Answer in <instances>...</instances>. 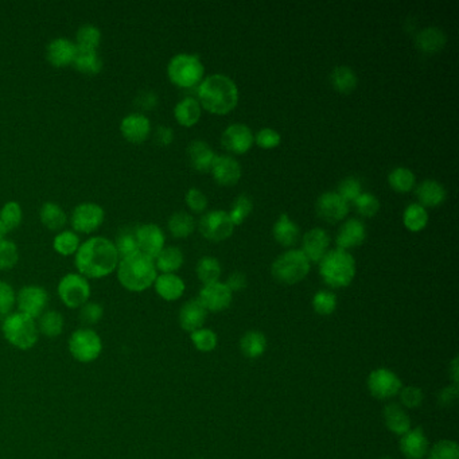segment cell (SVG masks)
Listing matches in <instances>:
<instances>
[{
    "mask_svg": "<svg viewBox=\"0 0 459 459\" xmlns=\"http://www.w3.org/2000/svg\"><path fill=\"white\" fill-rule=\"evenodd\" d=\"M356 260L348 251L330 249L320 261V273L323 282L331 289L348 287L356 276Z\"/></svg>",
    "mask_w": 459,
    "mask_h": 459,
    "instance_id": "277c9868",
    "label": "cell"
},
{
    "mask_svg": "<svg viewBox=\"0 0 459 459\" xmlns=\"http://www.w3.org/2000/svg\"><path fill=\"white\" fill-rule=\"evenodd\" d=\"M201 108L213 115H228L238 104L236 83L225 74H212L205 77L197 89Z\"/></svg>",
    "mask_w": 459,
    "mask_h": 459,
    "instance_id": "7a4b0ae2",
    "label": "cell"
},
{
    "mask_svg": "<svg viewBox=\"0 0 459 459\" xmlns=\"http://www.w3.org/2000/svg\"><path fill=\"white\" fill-rule=\"evenodd\" d=\"M156 271L175 273L185 263L184 252L178 247H165L162 252L153 259Z\"/></svg>",
    "mask_w": 459,
    "mask_h": 459,
    "instance_id": "836d02e7",
    "label": "cell"
},
{
    "mask_svg": "<svg viewBox=\"0 0 459 459\" xmlns=\"http://www.w3.org/2000/svg\"><path fill=\"white\" fill-rule=\"evenodd\" d=\"M153 287H155L156 294L163 301H167V302L178 301L184 295L185 289H186L182 278H179L175 273L158 275L153 282Z\"/></svg>",
    "mask_w": 459,
    "mask_h": 459,
    "instance_id": "cb8c5ba5",
    "label": "cell"
},
{
    "mask_svg": "<svg viewBox=\"0 0 459 459\" xmlns=\"http://www.w3.org/2000/svg\"><path fill=\"white\" fill-rule=\"evenodd\" d=\"M23 220L22 206L17 201H8L0 209V221L4 224L8 232L15 231Z\"/></svg>",
    "mask_w": 459,
    "mask_h": 459,
    "instance_id": "ee69618b",
    "label": "cell"
},
{
    "mask_svg": "<svg viewBox=\"0 0 459 459\" xmlns=\"http://www.w3.org/2000/svg\"><path fill=\"white\" fill-rule=\"evenodd\" d=\"M336 193L340 196L341 198H343L348 204L355 203L358 197L362 194V184L356 177H348V178L342 179L338 184Z\"/></svg>",
    "mask_w": 459,
    "mask_h": 459,
    "instance_id": "681fc988",
    "label": "cell"
},
{
    "mask_svg": "<svg viewBox=\"0 0 459 459\" xmlns=\"http://www.w3.org/2000/svg\"><path fill=\"white\" fill-rule=\"evenodd\" d=\"M7 233H8L7 228L4 226V224H3V222L0 221V241H3V240L6 238Z\"/></svg>",
    "mask_w": 459,
    "mask_h": 459,
    "instance_id": "03108f58",
    "label": "cell"
},
{
    "mask_svg": "<svg viewBox=\"0 0 459 459\" xmlns=\"http://www.w3.org/2000/svg\"><path fill=\"white\" fill-rule=\"evenodd\" d=\"M115 248L119 254L120 259L132 255L139 251L137 248V238H135V231L130 229H123L119 235L116 236V240L114 241Z\"/></svg>",
    "mask_w": 459,
    "mask_h": 459,
    "instance_id": "c3c4849f",
    "label": "cell"
},
{
    "mask_svg": "<svg viewBox=\"0 0 459 459\" xmlns=\"http://www.w3.org/2000/svg\"><path fill=\"white\" fill-rule=\"evenodd\" d=\"M384 422L393 434L403 437L411 428V419L400 404L391 403L384 409Z\"/></svg>",
    "mask_w": 459,
    "mask_h": 459,
    "instance_id": "d6a6232c",
    "label": "cell"
},
{
    "mask_svg": "<svg viewBox=\"0 0 459 459\" xmlns=\"http://www.w3.org/2000/svg\"><path fill=\"white\" fill-rule=\"evenodd\" d=\"M116 273L120 285L131 292H143L150 289L158 276L153 257L140 251L120 259Z\"/></svg>",
    "mask_w": 459,
    "mask_h": 459,
    "instance_id": "3957f363",
    "label": "cell"
},
{
    "mask_svg": "<svg viewBox=\"0 0 459 459\" xmlns=\"http://www.w3.org/2000/svg\"><path fill=\"white\" fill-rule=\"evenodd\" d=\"M38 331L39 334L48 337V338H55L62 334L65 320L60 311L55 310H46L39 318H38Z\"/></svg>",
    "mask_w": 459,
    "mask_h": 459,
    "instance_id": "d590c367",
    "label": "cell"
},
{
    "mask_svg": "<svg viewBox=\"0 0 459 459\" xmlns=\"http://www.w3.org/2000/svg\"><path fill=\"white\" fill-rule=\"evenodd\" d=\"M159 99L158 95L151 90H144L137 97V105L139 108L144 109V111H151L155 109V107L158 105Z\"/></svg>",
    "mask_w": 459,
    "mask_h": 459,
    "instance_id": "91938a15",
    "label": "cell"
},
{
    "mask_svg": "<svg viewBox=\"0 0 459 459\" xmlns=\"http://www.w3.org/2000/svg\"><path fill=\"white\" fill-rule=\"evenodd\" d=\"M1 333L6 341L19 350H30L39 338L35 320L19 311L4 317L1 323Z\"/></svg>",
    "mask_w": 459,
    "mask_h": 459,
    "instance_id": "5b68a950",
    "label": "cell"
},
{
    "mask_svg": "<svg viewBox=\"0 0 459 459\" xmlns=\"http://www.w3.org/2000/svg\"><path fill=\"white\" fill-rule=\"evenodd\" d=\"M187 156L191 167L198 172L205 174V172H210L217 155L204 140H194L187 147Z\"/></svg>",
    "mask_w": 459,
    "mask_h": 459,
    "instance_id": "603a6c76",
    "label": "cell"
},
{
    "mask_svg": "<svg viewBox=\"0 0 459 459\" xmlns=\"http://www.w3.org/2000/svg\"><path fill=\"white\" fill-rule=\"evenodd\" d=\"M221 144L229 153L244 155L255 144V137L248 125L242 123H235L228 125L222 132Z\"/></svg>",
    "mask_w": 459,
    "mask_h": 459,
    "instance_id": "4fadbf2b",
    "label": "cell"
},
{
    "mask_svg": "<svg viewBox=\"0 0 459 459\" xmlns=\"http://www.w3.org/2000/svg\"><path fill=\"white\" fill-rule=\"evenodd\" d=\"M453 377H454V383H458V358L454 359L453 362Z\"/></svg>",
    "mask_w": 459,
    "mask_h": 459,
    "instance_id": "e7e4bbea",
    "label": "cell"
},
{
    "mask_svg": "<svg viewBox=\"0 0 459 459\" xmlns=\"http://www.w3.org/2000/svg\"><path fill=\"white\" fill-rule=\"evenodd\" d=\"M204 64L198 54H177L167 65V77L171 84L182 89L200 85L204 80Z\"/></svg>",
    "mask_w": 459,
    "mask_h": 459,
    "instance_id": "8992f818",
    "label": "cell"
},
{
    "mask_svg": "<svg viewBox=\"0 0 459 459\" xmlns=\"http://www.w3.org/2000/svg\"><path fill=\"white\" fill-rule=\"evenodd\" d=\"M240 349L245 357H260L267 349V338L260 331H248L240 341Z\"/></svg>",
    "mask_w": 459,
    "mask_h": 459,
    "instance_id": "f35d334b",
    "label": "cell"
},
{
    "mask_svg": "<svg viewBox=\"0 0 459 459\" xmlns=\"http://www.w3.org/2000/svg\"><path fill=\"white\" fill-rule=\"evenodd\" d=\"M17 305V294L13 286L0 280V317H7Z\"/></svg>",
    "mask_w": 459,
    "mask_h": 459,
    "instance_id": "f5cc1de1",
    "label": "cell"
},
{
    "mask_svg": "<svg viewBox=\"0 0 459 459\" xmlns=\"http://www.w3.org/2000/svg\"><path fill=\"white\" fill-rule=\"evenodd\" d=\"M210 172L220 186L232 187L241 179V166L233 156L217 155Z\"/></svg>",
    "mask_w": 459,
    "mask_h": 459,
    "instance_id": "d6986e66",
    "label": "cell"
},
{
    "mask_svg": "<svg viewBox=\"0 0 459 459\" xmlns=\"http://www.w3.org/2000/svg\"><path fill=\"white\" fill-rule=\"evenodd\" d=\"M206 315L207 311L200 303L198 299L189 301L179 311V324L185 331L193 333L196 330L203 329L206 321Z\"/></svg>",
    "mask_w": 459,
    "mask_h": 459,
    "instance_id": "4316f807",
    "label": "cell"
},
{
    "mask_svg": "<svg viewBox=\"0 0 459 459\" xmlns=\"http://www.w3.org/2000/svg\"><path fill=\"white\" fill-rule=\"evenodd\" d=\"M137 248L142 254L155 259L162 252L166 238L162 228L156 224H143L135 229Z\"/></svg>",
    "mask_w": 459,
    "mask_h": 459,
    "instance_id": "2e32d148",
    "label": "cell"
},
{
    "mask_svg": "<svg viewBox=\"0 0 459 459\" xmlns=\"http://www.w3.org/2000/svg\"><path fill=\"white\" fill-rule=\"evenodd\" d=\"M415 196L419 201V205L423 207H438L444 204L447 200V191L441 182L435 179H425L422 184H419Z\"/></svg>",
    "mask_w": 459,
    "mask_h": 459,
    "instance_id": "d4e9b609",
    "label": "cell"
},
{
    "mask_svg": "<svg viewBox=\"0 0 459 459\" xmlns=\"http://www.w3.org/2000/svg\"><path fill=\"white\" fill-rule=\"evenodd\" d=\"M247 283H248V280H247V276L244 273H233L229 275L225 285L228 286V289H231L232 292H236V291L245 289Z\"/></svg>",
    "mask_w": 459,
    "mask_h": 459,
    "instance_id": "6125c7cd",
    "label": "cell"
},
{
    "mask_svg": "<svg viewBox=\"0 0 459 459\" xmlns=\"http://www.w3.org/2000/svg\"><path fill=\"white\" fill-rule=\"evenodd\" d=\"M329 80L331 88L342 95H349L355 92L357 88L358 78L356 71L345 65L333 69Z\"/></svg>",
    "mask_w": 459,
    "mask_h": 459,
    "instance_id": "1f68e13d",
    "label": "cell"
},
{
    "mask_svg": "<svg viewBox=\"0 0 459 459\" xmlns=\"http://www.w3.org/2000/svg\"><path fill=\"white\" fill-rule=\"evenodd\" d=\"M402 404L407 409H416L423 403V392L416 387H407L400 390Z\"/></svg>",
    "mask_w": 459,
    "mask_h": 459,
    "instance_id": "680465c9",
    "label": "cell"
},
{
    "mask_svg": "<svg viewBox=\"0 0 459 459\" xmlns=\"http://www.w3.org/2000/svg\"><path fill=\"white\" fill-rule=\"evenodd\" d=\"M81 245L80 236L73 231H61L53 240L54 251L61 256H74Z\"/></svg>",
    "mask_w": 459,
    "mask_h": 459,
    "instance_id": "60d3db41",
    "label": "cell"
},
{
    "mask_svg": "<svg viewBox=\"0 0 459 459\" xmlns=\"http://www.w3.org/2000/svg\"><path fill=\"white\" fill-rule=\"evenodd\" d=\"M330 238L321 228H314L308 231L302 238V252L305 254L310 263H320L323 256L329 252Z\"/></svg>",
    "mask_w": 459,
    "mask_h": 459,
    "instance_id": "44dd1931",
    "label": "cell"
},
{
    "mask_svg": "<svg viewBox=\"0 0 459 459\" xmlns=\"http://www.w3.org/2000/svg\"><path fill=\"white\" fill-rule=\"evenodd\" d=\"M282 142V137L278 131H275L273 128L266 127L261 128L255 137V143L263 150H273L276 149Z\"/></svg>",
    "mask_w": 459,
    "mask_h": 459,
    "instance_id": "11a10c76",
    "label": "cell"
},
{
    "mask_svg": "<svg viewBox=\"0 0 459 459\" xmlns=\"http://www.w3.org/2000/svg\"><path fill=\"white\" fill-rule=\"evenodd\" d=\"M203 115V108L200 102L194 97H185L184 100L177 102L174 108V118L182 127H194Z\"/></svg>",
    "mask_w": 459,
    "mask_h": 459,
    "instance_id": "83f0119b",
    "label": "cell"
},
{
    "mask_svg": "<svg viewBox=\"0 0 459 459\" xmlns=\"http://www.w3.org/2000/svg\"><path fill=\"white\" fill-rule=\"evenodd\" d=\"M403 224L409 232L418 233L425 229L428 224L427 209L419 204H409L403 213Z\"/></svg>",
    "mask_w": 459,
    "mask_h": 459,
    "instance_id": "8d00e7d4",
    "label": "cell"
},
{
    "mask_svg": "<svg viewBox=\"0 0 459 459\" xmlns=\"http://www.w3.org/2000/svg\"><path fill=\"white\" fill-rule=\"evenodd\" d=\"M49 302V292L41 286L30 285L18 291V311L33 320H38L48 310Z\"/></svg>",
    "mask_w": 459,
    "mask_h": 459,
    "instance_id": "7c38bea8",
    "label": "cell"
},
{
    "mask_svg": "<svg viewBox=\"0 0 459 459\" xmlns=\"http://www.w3.org/2000/svg\"><path fill=\"white\" fill-rule=\"evenodd\" d=\"M313 307L320 315H330L337 308V296L334 292L327 289L318 291L313 298Z\"/></svg>",
    "mask_w": 459,
    "mask_h": 459,
    "instance_id": "bcb514c9",
    "label": "cell"
},
{
    "mask_svg": "<svg viewBox=\"0 0 459 459\" xmlns=\"http://www.w3.org/2000/svg\"><path fill=\"white\" fill-rule=\"evenodd\" d=\"M358 214L365 219H372L380 210V201L372 193H364L355 201Z\"/></svg>",
    "mask_w": 459,
    "mask_h": 459,
    "instance_id": "f907efd6",
    "label": "cell"
},
{
    "mask_svg": "<svg viewBox=\"0 0 459 459\" xmlns=\"http://www.w3.org/2000/svg\"><path fill=\"white\" fill-rule=\"evenodd\" d=\"M458 399V388L457 385L454 387H448V388H444L441 395H439V402L442 406H453Z\"/></svg>",
    "mask_w": 459,
    "mask_h": 459,
    "instance_id": "be15d7a7",
    "label": "cell"
},
{
    "mask_svg": "<svg viewBox=\"0 0 459 459\" xmlns=\"http://www.w3.org/2000/svg\"><path fill=\"white\" fill-rule=\"evenodd\" d=\"M57 292L61 302L68 308H80L89 302L92 289L89 280L78 273H67L61 278Z\"/></svg>",
    "mask_w": 459,
    "mask_h": 459,
    "instance_id": "9c48e42d",
    "label": "cell"
},
{
    "mask_svg": "<svg viewBox=\"0 0 459 459\" xmlns=\"http://www.w3.org/2000/svg\"><path fill=\"white\" fill-rule=\"evenodd\" d=\"M196 273H197L198 279L204 283L205 286L212 285V283L219 282V279L221 276V264L213 256H204L197 263Z\"/></svg>",
    "mask_w": 459,
    "mask_h": 459,
    "instance_id": "ab89813d",
    "label": "cell"
},
{
    "mask_svg": "<svg viewBox=\"0 0 459 459\" xmlns=\"http://www.w3.org/2000/svg\"><path fill=\"white\" fill-rule=\"evenodd\" d=\"M120 256L114 241L102 236L81 242L74 255V266L86 279H102L116 271Z\"/></svg>",
    "mask_w": 459,
    "mask_h": 459,
    "instance_id": "6da1fadb",
    "label": "cell"
},
{
    "mask_svg": "<svg viewBox=\"0 0 459 459\" xmlns=\"http://www.w3.org/2000/svg\"><path fill=\"white\" fill-rule=\"evenodd\" d=\"M39 220L42 225L51 232H61L64 231L68 222V216L60 205L49 201L41 206Z\"/></svg>",
    "mask_w": 459,
    "mask_h": 459,
    "instance_id": "f546056e",
    "label": "cell"
},
{
    "mask_svg": "<svg viewBox=\"0 0 459 459\" xmlns=\"http://www.w3.org/2000/svg\"><path fill=\"white\" fill-rule=\"evenodd\" d=\"M232 299H233V292L228 289L225 283H220V282L206 285L204 289L200 291L198 295L200 303L205 307L206 311H212V313H220L226 310L231 306Z\"/></svg>",
    "mask_w": 459,
    "mask_h": 459,
    "instance_id": "ac0fdd59",
    "label": "cell"
},
{
    "mask_svg": "<svg viewBox=\"0 0 459 459\" xmlns=\"http://www.w3.org/2000/svg\"><path fill=\"white\" fill-rule=\"evenodd\" d=\"M388 184L396 193H409L416 185V177L409 167H396L388 175Z\"/></svg>",
    "mask_w": 459,
    "mask_h": 459,
    "instance_id": "7bdbcfd3",
    "label": "cell"
},
{
    "mask_svg": "<svg viewBox=\"0 0 459 459\" xmlns=\"http://www.w3.org/2000/svg\"><path fill=\"white\" fill-rule=\"evenodd\" d=\"M18 260L19 251L17 244L7 238L0 241V271L13 270L17 266Z\"/></svg>",
    "mask_w": 459,
    "mask_h": 459,
    "instance_id": "7dc6e473",
    "label": "cell"
},
{
    "mask_svg": "<svg viewBox=\"0 0 459 459\" xmlns=\"http://www.w3.org/2000/svg\"><path fill=\"white\" fill-rule=\"evenodd\" d=\"M299 226L292 221L289 214L282 213L278 221L273 224V235L275 241H278L282 247H292L296 244L299 238Z\"/></svg>",
    "mask_w": 459,
    "mask_h": 459,
    "instance_id": "f1b7e54d",
    "label": "cell"
},
{
    "mask_svg": "<svg viewBox=\"0 0 459 459\" xmlns=\"http://www.w3.org/2000/svg\"><path fill=\"white\" fill-rule=\"evenodd\" d=\"M153 140L156 144H159L162 147L170 146L171 143L174 142V131L167 125H160L153 132Z\"/></svg>",
    "mask_w": 459,
    "mask_h": 459,
    "instance_id": "94428289",
    "label": "cell"
},
{
    "mask_svg": "<svg viewBox=\"0 0 459 459\" xmlns=\"http://www.w3.org/2000/svg\"><path fill=\"white\" fill-rule=\"evenodd\" d=\"M102 60L97 50L78 49L73 61V67L85 76H96L102 70Z\"/></svg>",
    "mask_w": 459,
    "mask_h": 459,
    "instance_id": "e575fe53",
    "label": "cell"
},
{
    "mask_svg": "<svg viewBox=\"0 0 459 459\" xmlns=\"http://www.w3.org/2000/svg\"><path fill=\"white\" fill-rule=\"evenodd\" d=\"M187 207L193 212V213H204L205 209L207 207V198L204 194V191H201L200 189H190L187 190L186 197H185Z\"/></svg>",
    "mask_w": 459,
    "mask_h": 459,
    "instance_id": "6f0895ef",
    "label": "cell"
},
{
    "mask_svg": "<svg viewBox=\"0 0 459 459\" xmlns=\"http://www.w3.org/2000/svg\"><path fill=\"white\" fill-rule=\"evenodd\" d=\"M191 342L200 352H212L217 346V336L209 329H200L191 333Z\"/></svg>",
    "mask_w": 459,
    "mask_h": 459,
    "instance_id": "816d5d0a",
    "label": "cell"
},
{
    "mask_svg": "<svg viewBox=\"0 0 459 459\" xmlns=\"http://www.w3.org/2000/svg\"><path fill=\"white\" fill-rule=\"evenodd\" d=\"M167 226L172 238H187L194 232L196 221L186 212H175L171 214Z\"/></svg>",
    "mask_w": 459,
    "mask_h": 459,
    "instance_id": "74e56055",
    "label": "cell"
},
{
    "mask_svg": "<svg viewBox=\"0 0 459 459\" xmlns=\"http://www.w3.org/2000/svg\"><path fill=\"white\" fill-rule=\"evenodd\" d=\"M310 273V261L301 249H289L278 256L273 263V279L285 286L302 282Z\"/></svg>",
    "mask_w": 459,
    "mask_h": 459,
    "instance_id": "52a82bcc",
    "label": "cell"
},
{
    "mask_svg": "<svg viewBox=\"0 0 459 459\" xmlns=\"http://www.w3.org/2000/svg\"><path fill=\"white\" fill-rule=\"evenodd\" d=\"M366 236L368 232L365 224L357 219H350L341 226L336 238V244L338 249L349 251L352 248L362 245L366 240Z\"/></svg>",
    "mask_w": 459,
    "mask_h": 459,
    "instance_id": "7402d4cb",
    "label": "cell"
},
{
    "mask_svg": "<svg viewBox=\"0 0 459 459\" xmlns=\"http://www.w3.org/2000/svg\"><path fill=\"white\" fill-rule=\"evenodd\" d=\"M252 210H254L252 200L248 196L241 194L235 200V203L232 205V209L228 214L233 222V225L238 226L248 219V216L252 213Z\"/></svg>",
    "mask_w": 459,
    "mask_h": 459,
    "instance_id": "f6af8a7d",
    "label": "cell"
},
{
    "mask_svg": "<svg viewBox=\"0 0 459 459\" xmlns=\"http://www.w3.org/2000/svg\"><path fill=\"white\" fill-rule=\"evenodd\" d=\"M200 233L206 240L213 242H220L228 240L233 235L235 225L231 220L228 212L225 210H212L205 213L198 222Z\"/></svg>",
    "mask_w": 459,
    "mask_h": 459,
    "instance_id": "30bf717a",
    "label": "cell"
},
{
    "mask_svg": "<svg viewBox=\"0 0 459 459\" xmlns=\"http://www.w3.org/2000/svg\"><path fill=\"white\" fill-rule=\"evenodd\" d=\"M368 390L376 399H391L402 390V380L390 369L380 368L369 374Z\"/></svg>",
    "mask_w": 459,
    "mask_h": 459,
    "instance_id": "9a60e30c",
    "label": "cell"
},
{
    "mask_svg": "<svg viewBox=\"0 0 459 459\" xmlns=\"http://www.w3.org/2000/svg\"><path fill=\"white\" fill-rule=\"evenodd\" d=\"M102 317H104V308L100 303L86 302L84 306L80 307V320L85 324V327L100 322Z\"/></svg>",
    "mask_w": 459,
    "mask_h": 459,
    "instance_id": "db71d44e",
    "label": "cell"
},
{
    "mask_svg": "<svg viewBox=\"0 0 459 459\" xmlns=\"http://www.w3.org/2000/svg\"><path fill=\"white\" fill-rule=\"evenodd\" d=\"M381 459H391V458H388V457H385V458H381Z\"/></svg>",
    "mask_w": 459,
    "mask_h": 459,
    "instance_id": "003e7915",
    "label": "cell"
},
{
    "mask_svg": "<svg viewBox=\"0 0 459 459\" xmlns=\"http://www.w3.org/2000/svg\"><path fill=\"white\" fill-rule=\"evenodd\" d=\"M400 450L406 458H423L428 451V439L425 431L420 427L409 430L400 439Z\"/></svg>",
    "mask_w": 459,
    "mask_h": 459,
    "instance_id": "484cf974",
    "label": "cell"
},
{
    "mask_svg": "<svg viewBox=\"0 0 459 459\" xmlns=\"http://www.w3.org/2000/svg\"><path fill=\"white\" fill-rule=\"evenodd\" d=\"M349 204L341 198L336 191H324L318 197L315 204L318 217L329 224L342 221L349 214Z\"/></svg>",
    "mask_w": 459,
    "mask_h": 459,
    "instance_id": "5bb4252c",
    "label": "cell"
},
{
    "mask_svg": "<svg viewBox=\"0 0 459 459\" xmlns=\"http://www.w3.org/2000/svg\"><path fill=\"white\" fill-rule=\"evenodd\" d=\"M68 348L71 357L81 364L95 362L102 356V337L90 327H81L71 333L69 337Z\"/></svg>",
    "mask_w": 459,
    "mask_h": 459,
    "instance_id": "ba28073f",
    "label": "cell"
},
{
    "mask_svg": "<svg viewBox=\"0 0 459 459\" xmlns=\"http://www.w3.org/2000/svg\"><path fill=\"white\" fill-rule=\"evenodd\" d=\"M102 30L90 23L83 25L76 33V45L78 49L97 50L102 43Z\"/></svg>",
    "mask_w": 459,
    "mask_h": 459,
    "instance_id": "b9f144b4",
    "label": "cell"
},
{
    "mask_svg": "<svg viewBox=\"0 0 459 459\" xmlns=\"http://www.w3.org/2000/svg\"><path fill=\"white\" fill-rule=\"evenodd\" d=\"M77 54V45L68 38H55L46 48V58L54 68H67L73 65Z\"/></svg>",
    "mask_w": 459,
    "mask_h": 459,
    "instance_id": "ffe728a7",
    "label": "cell"
},
{
    "mask_svg": "<svg viewBox=\"0 0 459 459\" xmlns=\"http://www.w3.org/2000/svg\"><path fill=\"white\" fill-rule=\"evenodd\" d=\"M120 132L127 142L132 144H142L151 135V123L146 115L132 112L121 120Z\"/></svg>",
    "mask_w": 459,
    "mask_h": 459,
    "instance_id": "e0dca14e",
    "label": "cell"
},
{
    "mask_svg": "<svg viewBox=\"0 0 459 459\" xmlns=\"http://www.w3.org/2000/svg\"><path fill=\"white\" fill-rule=\"evenodd\" d=\"M430 459H459L458 444L453 441L437 443L430 453Z\"/></svg>",
    "mask_w": 459,
    "mask_h": 459,
    "instance_id": "9f6ffc18",
    "label": "cell"
},
{
    "mask_svg": "<svg viewBox=\"0 0 459 459\" xmlns=\"http://www.w3.org/2000/svg\"><path fill=\"white\" fill-rule=\"evenodd\" d=\"M446 34L438 27H427L416 35V48L422 53L434 55L442 50L446 45Z\"/></svg>",
    "mask_w": 459,
    "mask_h": 459,
    "instance_id": "4dcf8cb0",
    "label": "cell"
},
{
    "mask_svg": "<svg viewBox=\"0 0 459 459\" xmlns=\"http://www.w3.org/2000/svg\"><path fill=\"white\" fill-rule=\"evenodd\" d=\"M105 220V212L102 206L95 203H83L77 205L70 216L73 232L77 235H90L96 232Z\"/></svg>",
    "mask_w": 459,
    "mask_h": 459,
    "instance_id": "8fae6325",
    "label": "cell"
}]
</instances>
